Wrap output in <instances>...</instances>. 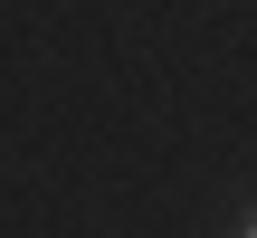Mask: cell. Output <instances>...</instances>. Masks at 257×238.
Returning a JSON list of instances; mask_svg holds the SVG:
<instances>
[{
	"instance_id": "obj_1",
	"label": "cell",
	"mask_w": 257,
	"mask_h": 238,
	"mask_svg": "<svg viewBox=\"0 0 257 238\" xmlns=\"http://www.w3.org/2000/svg\"><path fill=\"white\" fill-rule=\"evenodd\" d=\"M238 238H257V210H248V229H238Z\"/></svg>"
}]
</instances>
